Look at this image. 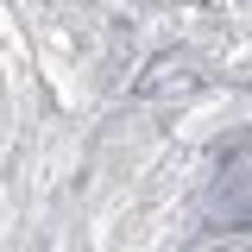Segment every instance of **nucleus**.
<instances>
[]
</instances>
